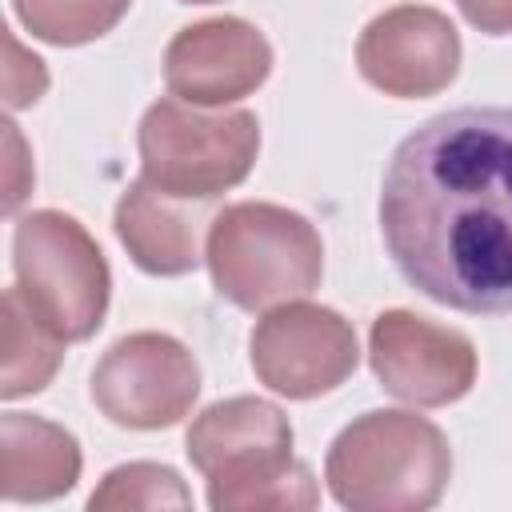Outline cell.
Wrapping results in <instances>:
<instances>
[{"mask_svg": "<svg viewBox=\"0 0 512 512\" xmlns=\"http://www.w3.org/2000/svg\"><path fill=\"white\" fill-rule=\"evenodd\" d=\"M184 452L208 480L212 512H308L320 504L316 476L292 456V424L272 400L208 404L192 420Z\"/></svg>", "mask_w": 512, "mask_h": 512, "instance_id": "7a4b0ae2", "label": "cell"}, {"mask_svg": "<svg viewBox=\"0 0 512 512\" xmlns=\"http://www.w3.org/2000/svg\"><path fill=\"white\" fill-rule=\"evenodd\" d=\"M252 372L264 388L288 400H316L340 388L360 360L352 324L324 304H276L248 336Z\"/></svg>", "mask_w": 512, "mask_h": 512, "instance_id": "ba28073f", "label": "cell"}, {"mask_svg": "<svg viewBox=\"0 0 512 512\" xmlns=\"http://www.w3.org/2000/svg\"><path fill=\"white\" fill-rule=\"evenodd\" d=\"M80 444L68 428L28 416L4 412L0 420V496L12 504L56 500L80 480Z\"/></svg>", "mask_w": 512, "mask_h": 512, "instance_id": "7c38bea8", "label": "cell"}, {"mask_svg": "<svg viewBox=\"0 0 512 512\" xmlns=\"http://www.w3.org/2000/svg\"><path fill=\"white\" fill-rule=\"evenodd\" d=\"M368 364L384 392L416 408L456 404L476 384L472 340L408 308H388L372 320Z\"/></svg>", "mask_w": 512, "mask_h": 512, "instance_id": "9c48e42d", "label": "cell"}, {"mask_svg": "<svg viewBox=\"0 0 512 512\" xmlns=\"http://www.w3.org/2000/svg\"><path fill=\"white\" fill-rule=\"evenodd\" d=\"M160 188H152L144 176L132 180L116 204V236L128 248L132 264L148 276H184L200 264V240H196V216Z\"/></svg>", "mask_w": 512, "mask_h": 512, "instance_id": "4fadbf2b", "label": "cell"}, {"mask_svg": "<svg viewBox=\"0 0 512 512\" xmlns=\"http://www.w3.org/2000/svg\"><path fill=\"white\" fill-rule=\"evenodd\" d=\"M180 4H216V0H180Z\"/></svg>", "mask_w": 512, "mask_h": 512, "instance_id": "ffe728a7", "label": "cell"}, {"mask_svg": "<svg viewBox=\"0 0 512 512\" xmlns=\"http://www.w3.org/2000/svg\"><path fill=\"white\" fill-rule=\"evenodd\" d=\"M204 264L228 304L268 312L320 288L324 244L308 216L268 200H240L212 216Z\"/></svg>", "mask_w": 512, "mask_h": 512, "instance_id": "277c9868", "label": "cell"}, {"mask_svg": "<svg viewBox=\"0 0 512 512\" xmlns=\"http://www.w3.org/2000/svg\"><path fill=\"white\" fill-rule=\"evenodd\" d=\"M452 476L444 432L400 408L356 416L328 448L324 480L340 508L352 512H420L432 508Z\"/></svg>", "mask_w": 512, "mask_h": 512, "instance_id": "3957f363", "label": "cell"}, {"mask_svg": "<svg viewBox=\"0 0 512 512\" xmlns=\"http://www.w3.org/2000/svg\"><path fill=\"white\" fill-rule=\"evenodd\" d=\"M16 288L36 320L64 344L88 340L108 312L112 272L88 228L56 208H36L12 232Z\"/></svg>", "mask_w": 512, "mask_h": 512, "instance_id": "8992f818", "label": "cell"}, {"mask_svg": "<svg viewBox=\"0 0 512 512\" xmlns=\"http://www.w3.org/2000/svg\"><path fill=\"white\" fill-rule=\"evenodd\" d=\"M272 72V44L240 16H212L180 28L164 48V84L196 108H224L252 96Z\"/></svg>", "mask_w": 512, "mask_h": 512, "instance_id": "8fae6325", "label": "cell"}, {"mask_svg": "<svg viewBox=\"0 0 512 512\" xmlns=\"http://www.w3.org/2000/svg\"><path fill=\"white\" fill-rule=\"evenodd\" d=\"M4 140H8V184H4V212H16L20 200L28 196L32 188V164H28V152H24V140H20V128L8 120L4 124Z\"/></svg>", "mask_w": 512, "mask_h": 512, "instance_id": "ac0fdd59", "label": "cell"}, {"mask_svg": "<svg viewBox=\"0 0 512 512\" xmlns=\"http://www.w3.org/2000/svg\"><path fill=\"white\" fill-rule=\"evenodd\" d=\"M380 236L428 300L512 312V108L464 104L412 128L384 168Z\"/></svg>", "mask_w": 512, "mask_h": 512, "instance_id": "6da1fadb", "label": "cell"}, {"mask_svg": "<svg viewBox=\"0 0 512 512\" xmlns=\"http://www.w3.org/2000/svg\"><path fill=\"white\" fill-rule=\"evenodd\" d=\"M92 512H112V508H192V492L184 488V480L164 468V464H120L112 468L100 488L88 496Z\"/></svg>", "mask_w": 512, "mask_h": 512, "instance_id": "2e32d148", "label": "cell"}, {"mask_svg": "<svg viewBox=\"0 0 512 512\" xmlns=\"http://www.w3.org/2000/svg\"><path fill=\"white\" fill-rule=\"evenodd\" d=\"M196 396L200 364L168 332L120 336L92 368V404L116 428H172L192 412Z\"/></svg>", "mask_w": 512, "mask_h": 512, "instance_id": "52a82bcc", "label": "cell"}, {"mask_svg": "<svg viewBox=\"0 0 512 512\" xmlns=\"http://www.w3.org/2000/svg\"><path fill=\"white\" fill-rule=\"evenodd\" d=\"M0 316H4L0 396L4 400H20V396H32V392H44L52 384L56 368H60L64 340L36 320V312L28 308V300L20 296L16 284L4 292Z\"/></svg>", "mask_w": 512, "mask_h": 512, "instance_id": "5bb4252c", "label": "cell"}, {"mask_svg": "<svg viewBox=\"0 0 512 512\" xmlns=\"http://www.w3.org/2000/svg\"><path fill=\"white\" fill-rule=\"evenodd\" d=\"M132 0H12L20 24L56 48L92 44L104 32H112Z\"/></svg>", "mask_w": 512, "mask_h": 512, "instance_id": "9a60e30c", "label": "cell"}, {"mask_svg": "<svg viewBox=\"0 0 512 512\" xmlns=\"http://www.w3.org/2000/svg\"><path fill=\"white\" fill-rule=\"evenodd\" d=\"M4 48H8V64H4V104L8 108H28L44 96L48 88V72H44V60L24 52L20 40L4 28Z\"/></svg>", "mask_w": 512, "mask_h": 512, "instance_id": "e0dca14e", "label": "cell"}, {"mask_svg": "<svg viewBox=\"0 0 512 512\" xmlns=\"http://www.w3.org/2000/svg\"><path fill=\"white\" fill-rule=\"evenodd\" d=\"M356 68L384 96H436L460 72V32L436 8L396 4L364 24L356 40Z\"/></svg>", "mask_w": 512, "mask_h": 512, "instance_id": "30bf717a", "label": "cell"}, {"mask_svg": "<svg viewBox=\"0 0 512 512\" xmlns=\"http://www.w3.org/2000/svg\"><path fill=\"white\" fill-rule=\"evenodd\" d=\"M144 180L176 200H216L236 188L260 152V124L248 108L200 112L184 100H156L136 132Z\"/></svg>", "mask_w": 512, "mask_h": 512, "instance_id": "5b68a950", "label": "cell"}, {"mask_svg": "<svg viewBox=\"0 0 512 512\" xmlns=\"http://www.w3.org/2000/svg\"><path fill=\"white\" fill-rule=\"evenodd\" d=\"M464 20L488 36H512V0H456Z\"/></svg>", "mask_w": 512, "mask_h": 512, "instance_id": "d6986e66", "label": "cell"}]
</instances>
